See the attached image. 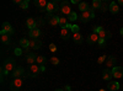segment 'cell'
<instances>
[{"label":"cell","instance_id":"ffe728a7","mask_svg":"<svg viewBox=\"0 0 123 91\" xmlns=\"http://www.w3.org/2000/svg\"><path fill=\"white\" fill-rule=\"evenodd\" d=\"M28 36L32 38V39H38V37L41 36V31L38 28H35V30H31L30 31V33H28Z\"/></svg>","mask_w":123,"mask_h":91},{"label":"cell","instance_id":"b9f144b4","mask_svg":"<svg viewBox=\"0 0 123 91\" xmlns=\"http://www.w3.org/2000/svg\"><path fill=\"white\" fill-rule=\"evenodd\" d=\"M14 3H15V4H17V5H20V4L22 3V0H14Z\"/></svg>","mask_w":123,"mask_h":91},{"label":"cell","instance_id":"5b68a950","mask_svg":"<svg viewBox=\"0 0 123 91\" xmlns=\"http://www.w3.org/2000/svg\"><path fill=\"white\" fill-rule=\"evenodd\" d=\"M60 12L63 14V15H67V16H69L71 12V7H70V4H69V1H62L60 3Z\"/></svg>","mask_w":123,"mask_h":91},{"label":"cell","instance_id":"484cf974","mask_svg":"<svg viewBox=\"0 0 123 91\" xmlns=\"http://www.w3.org/2000/svg\"><path fill=\"white\" fill-rule=\"evenodd\" d=\"M79 10L81 12H85V11H87V10H90V6H89V4L86 1H81L79 4Z\"/></svg>","mask_w":123,"mask_h":91},{"label":"cell","instance_id":"ab89813d","mask_svg":"<svg viewBox=\"0 0 123 91\" xmlns=\"http://www.w3.org/2000/svg\"><path fill=\"white\" fill-rule=\"evenodd\" d=\"M15 54H16V55H21V54H22V49H21V48H16V49H15Z\"/></svg>","mask_w":123,"mask_h":91},{"label":"cell","instance_id":"83f0119b","mask_svg":"<svg viewBox=\"0 0 123 91\" xmlns=\"http://www.w3.org/2000/svg\"><path fill=\"white\" fill-rule=\"evenodd\" d=\"M101 4H102L101 0H94V1H92V10H100Z\"/></svg>","mask_w":123,"mask_h":91},{"label":"cell","instance_id":"d4e9b609","mask_svg":"<svg viewBox=\"0 0 123 91\" xmlns=\"http://www.w3.org/2000/svg\"><path fill=\"white\" fill-rule=\"evenodd\" d=\"M20 47L21 48H24V49H27V48H30V41L27 38H21L20 39Z\"/></svg>","mask_w":123,"mask_h":91},{"label":"cell","instance_id":"4fadbf2b","mask_svg":"<svg viewBox=\"0 0 123 91\" xmlns=\"http://www.w3.org/2000/svg\"><path fill=\"white\" fill-rule=\"evenodd\" d=\"M1 31H4V32L7 33L9 36L14 35V30H12L11 25H10L9 22H4V24H3V30H1Z\"/></svg>","mask_w":123,"mask_h":91},{"label":"cell","instance_id":"ba28073f","mask_svg":"<svg viewBox=\"0 0 123 91\" xmlns=\"http://www.w3.org/2000/svg\"><path fill=\"white\" fill-rule=\"evenodd\" d=\"M33 4L38 7L39 11H47V6H48V3L46 0H35Z\"/></svg>","mask_w":123,"mask_h":91},{"label":"cell","instance_id":"277c9868","mask_svg":"<svg viewBox=\"0 0 123 91\" xmlns=\"http://www.w3.org/2000/svg\"><path fill=\"white\" fill-rule=\"evenodd\" d=\"M41 73V70H39V67L37 64H33V65H31L27 70V73H26V76H30V78H36L38 74Z\"/></svg>","mask_w":123,"mask_h":91},{"label":"cell","instance_id":"7c38bea8","mask_svg":"<svg viewBox=\"0 0 123 91\" xmlns=\"http://www.w3.org/2000/svg\"><path fill=\"white\" fill-rule=\"evenodd\" d=\"M116 62H117V59L113 55H110V57H107L105 63H106V67L107 68H115L116 67Z\"/></svg>","mask_w":123,"mask_h":91},{"label":"cell","instance_id":"44dd1931","mask_svg":"<svg viewBox=\"0 0 123 91\" xmlns=\"http://www.w3.org/2000/svg\"><path fill=\"white\" fill-rule=\"evenodd\" d=\"M110 11H111V14H113V15L118 14V12H119V5H118L117 3H111V5H110Z\"/></svg>","mask_w":123,"mask_h":91},{"label":"cell","instance_id":"e575fe53","mask_svg":"<svg viewBox=\"0 0 123 91\" xmlns=\"http://www.w3.org/2000/svg\"><path fill=\"white\" fill-rule=\"evenodd\" d=\"M102 30H104V27H102V26H95V27H94V33H97V35H98Z\"/></svg>","mask_w":123,"mask_h":91},{"label":"cell","instance_id":"60d3db41","mask_svg":"<svg viewBox=\"0 0 123 91\" xmlns=\"http://www.w3.org/2000/svg\"><path fill=\"white\" fill-rule=\"evenodd\" d=\"M39 70H41V72H44V70H46V67H44V65H39Z\"/></svg>","mask_w":123,"mask_h":91},{"label":"cell","instance_id":"e0dca14e","mask_svg":"<svg viewBox=\"0 0 123 91\" xmlns=\"http://www.w3.org/2000/svg\"><path fill=\"white\" fill-rule=\"evenodd\" d=\"M42 46V42L39 39H30V48L32 49H39Z\"/></svg>","mask_w":123,"mask_h":91},{"label":"cell","instance_id":"4dcf8cb0","mask_svg":"<svg viewBox=\"0 0 123 91\" xmlns=\"http://www.w3.org/2000/svg\"><path fill=\"white\" fill-rule=\"evenodd\" d=\"M76 18H78V15H76V12H74V11L68 16V20H69V21H75Z\"/></svg>","mask_w":123,"mask_h":91},{"label":"cell","instance_id":"3957f363","mask_svg":"<svg viewBox=\"0 0 123 91\" xmlns=\"http://www.w3.org/2000/svg\"><path fill=\"white\" fill-rule=\"evenodd\" d=\"M22 84H24V80L21 78H16L10 83V90L11 91H20L22 87Z\"/></svg>","mask_w":123,"mask_h":91},{"label":"cell","instance_id":"8fae6325","mask_svg":"<svg viewBox=\"0 0 123 91\" xmlns=\"http://www.w3.org/2000/svg\"><path fill=\"white\" fill-rule=\"evenodd\" d=\"M24 75H25V69H24L22 67H17L14 72H12L14 79H16V78H22Z\"/></svg>","mask_w":123,"mask_h":91},{"label":"cell","instance_id":"5bb4252c","mask_svg":"<svg viewBox=\"0 0 123 91\" xmlns=\"http://www.w3.org/2000/svg\"><path fill=\"white\" fill-rule=\"evenodd\" d=\"M112 78H113V75H112V70L111 69H104V72H102V79L106 80V81H110Z\"/></svg>","mask_w":123,"mask_h":91},{"label":"cell","instance_id":"1f68e13d","mask_svg":"<svg viewBox=\"0 0 123 91\" xmlns=\"http://www.w3.org/2000/svg\"><path fill=\"white\" fill-rule=\"evenodd\" d=\"M20 7H21L22 10H26L28 7V0H22V3L20 4Z\"/></svg>","mask_w":123,"mask_h":91},{"label":"cell","instance_id":"cb8c5ba5","mask_svg":"<svg viewBox=\"0 0 123 91\" xmlns=\"http://www.w3.org/2000/svg\"><path fill=\"white\" fill-rule=\"evenodd\" d=\"M73 38H74V42H75V43H78V44L83 43V41H84V37H83V35H81L80 32L74 33V35H73Z\"/></svg>","mask_w":123,"mask_h":91},{"label":"cell","instance_id":"74e56055","mask_svg":"<svg viewBox=\"0 0 123 91\" xmlns=\"http://www.w3.org/2000/svg\"><path fill=\"white\" fill-rule=\"evenodd\" d=\"M37 26H43L44 25V21H43V18L42 17H39V18H37Z\"/></svg>","mask_w":123,"mask_h":91},{"label":"cell","instance_id":"ee69618b","mask_svg":"<svg viewBox=\"0 0 123 91\" xmlns=\"http://www.w3.org/2000/svg\"><path fill=\"white\" fill-rule=\"evenodd\" d=\"M117 4H118V5H123V0H118Z\"/></svg>","mask_w":123,"mask_h":91},{"label":"cell","instance_id":"9c48e42d","mask_svg":"<svg viewBox=\"0 0 123 91\" xmlns=\"http://www.w3.org/2000/svg\"><path fill=\"white\" fill-rule=\"evenodd\" d=\"M112 75L116 79H121L123 78V67H115L112 68Z\"/></svg>","mask_w":123,"mask_h":91},{"label":"cell","instance_id":"f546056e","mask_svg":"<svg viewBox=\"0 0 123 91\" xmlns=\"http://www.w3.org/2000/svg\"><path fill=\"white\" fill-rule=\"evenodd\" d=\"M36 63L39 64V65H44V63H46V58H44L43 55H38V57H37V60H36Z\"/></svg>","mask_w":123,"mask_h":91},{"label":"cell","instance_id":"d6986e66","mask_svg":"<svg viewBox=\"0 0 123 91\" xmlns=\"http://www.w3.org/2000/svg\"><path fill=\"white\" fill-rule=\"evenodd\" d=\"M0 38H1L3 44H9L10 43V36L7 33H5L4 31H0Z\"/></svg>","mask_w":123,"mask_h":91},{"label":"cell","instance_id":"9a60e30c","mask_svg":"<svg viewBox=\"0 0 123 91\" xmlns=\"http://www.w3.org/2000/svg\"><path fill=\"white\" fill-rule=\"evenodd\" d=\"M60 37L62 39H64V41H68V39L70 38V30L69 28H62L60 30Z\"/></svg>","mask_w":123,"mask_h":91},{"label":"cell","instance_id":"30bf717a","mask_svg":"<svg viewBox=\"0 0 123 91\" xmlns=\"http://www.w3.org/2000/svg\"><path fill=\"white\" fill-rule=\"evenodd\" d=\"M98 39H100V37H98L97 33H91V35L87 36L86 42H87L89 44H95V43H98Z\"/></svg>","mask_w":123,"mask_h":91},{"label":"cell","instance_id":"8d00e7d4","mask_svg":"<svg viewBox=\"0 0 123 91\" xmlns=\"http://www.w3.org/2000/svg\"><path fill=\"white\" fill-rule=\"evenodd\" d=\"M79 30H80V28H79L78 25H73V26H71V30H70V31L73 32V33H78V32H79Z\"/></svg>","mask_w":123,"mask_h":91},{"label":"cell","instance_id":"603a6c76","mask_svg":"<svg viewBox=\"0 0 123 91\" xmlns=\"http://www.w3.org/2000/svg\"><path fill=\"white\" fill-rule=\"evenodd\" d=\"M111 36H112V35H111V32H110V31H107V30H105V28L102 30V31H101L100 33H98V37H100V38H102V39H108Z\"/></svg>","mask_w":123,"mask_h":91},{"label":"cell","instance_id":"2e32d148","mask_svg":"<svg viewBox=\"0 0 123 91\" xmlns=\"http://www.w3.org/2000/svg\"><path fill=\"white\" fill-rule=\"evenodd\" d=\"M26 26L30 28V31H31V30L37 28V22H36V20H35V18H32V17L27 18V20H26Z\"/></svg>","mask_w":123,"mask_h":91},{"label":"cell","instance_id":"8992f818","mask_svg":"<svg viewBox=\"0 0 123 91\" xmlns=\"http://www.w3.org/2000/svg\"><path fill=\"white\" fill-rule=\"evenodd\" d=\"M46 20L48 21V24H49L50 26H58V25H59V20H60V17H58L57 15L47 14V15H46Z\"/></svg>","mask_w":123,"mask_h":91},{"label":"cell","instance_id":"f35d334b","mask_svg":"<svg viewBox=\"0 0 123 91\" xmlns=\"http://www.w3.org/2000/svg\"><path fill=\"white\" fill-rule=\"evenodd\" d=\"M49 50H50V52H55V50H57V46L54 43H50L49 44Z\"/></svg>","mask_w":123,"mask_h":91},{"label":"cell","instance_id":"836d02e7","mask_svg":"<svg viewBox=\"0 0 123 91\" xmlns=\"http://www.w3.org/2000/svg\"><path fill=\"white\" fill-rule=\"evenodd\" d=\"M50 63H52L53 65H58L59 64V59L57 57H52V58H50Z\"/></svg>","mask_w":123,"mask_h":91},{"label":"cell","instance_id":"7a4b0ae2","mask_svg":"<svg viewBox=\"0 0 123 91\" xmlns=\"http://www.w3.org/2000/svg\"><path fill=\"white\" fill-rule=\"evenodd\" d=\"M3 68L5 70H7V72H14V70L16 69V63H15V60L12 58H7L4 60V63H3Z\"/></svg>","mask_w":123,"mask_h":91},{"label":"cell","instance_id":"7bdbcfd3","mask_svg":"<svg viewBox=\"0 0 123 91\" xmlns=\"http://www.w3.org/2000/svg\"><path fill=\"white\" fill-rule=\"evenodd\" d=\"M64 90H65V91H71L70 86H65V87H64Z\"/></svg>","mask_w":123,"mask_h":91},{"label":"cell","instance_id":"d6a6232c","mask_svg":"<svg viewBox=\"0 0 123 91\" xmlns=\"http://www.w3.org/2000/svg\"><path fill=\"white\" fill-rule=\"evenodd\" d=\"M97 44L100 46V48H105V47H106V39H102V38H100Z\"/></svg>","mask_w":123,"mask_h":91},{"label":"cell","instance_id":"d590c367","mask_svg":"<svg viewBox=\"0 0 123 91\" xmlns=\"http://www.w3.org/2000/svg\"><path fill=\"white\" fill-rule=\"evenodd\" d=\"M106 59H107L106 55H101V57L97 59V63H98V64H102V63H105V62H106Z\"/></svg>","mask_w":123,"mask_h":91},{"label":"cell","instance_id":"f1b7e54d","mask_svg":"<svg viewBox=\"0 0 123 91\" xmlns=\"http://www.w3.org/2000/svg\"><path fill=\"white\" fill-rule=\"evenodd\" d=\"M59 26H60L62 28H65V27L68 26V20H67L65 17H60V20H59Z\"/></svg>","mask_w":123,"mask_h":91},{"label":"cell","instance_id":"6da1fadb","mask_svg":"<svg viewBox=\"0 0 123 91\" xmlns=\"http://www.w3.org/2000/svg\"><path fill=\"white\" fill-rule=\"evenodd\" d=\"M94 17H95V12H94V10H92V9L87 10V11H85V12H81V15L79 16L80 21H81V22H84V24L89 22L90 20H91V18H94Z\"/></svg>","mask_w":123,"mask_h":91},{"label":"cell","instance_id":"bcb514c9","mask_svg":"<svg viewBox=\"0 0 123 91\" xmlns=\"http://www.w3.org/2000/svg\"><path fill=\"white\" fill-rule=\"evenodd\" d=\"M121 35H122V36H123V27H122V28H121Z\"/></svg>","mask_w":123,"mask_h":91},{"label":"cell","instance_id":"7dc6e473","mask_svg":"<svg viewBox=\"0 0 123 91\" xmlns=\"http://www.w3.org/2000/svg\"><path fill=\"white\" fill-rule=\"evenodd\" d=\"M100 91H106V90H104V89H101V90H100Z\"/></svg>","mask_w":123,"mask_h":91},{"label":"cell","instance_id":"f6af8a7d","mask_svg":"<svg viewBox=\"0 0 123 91\" xmlns=\"http://www.w3.org/2000/svg\"><path fill=\"white\" fill-rule=\"evenodd\" d=\"M55 91H65V90H64V89H57Z\"/></svg>","mask_w":123,"mask_h":91},{"label":"cell","instance_id":"7402d4cb","mask_svg":"<svg viewBox=\"0 0 123 91\" xmlns=\"http://www.w3.org/2000/svg\"><path fill=\"white\" fill-rule=\"evenodd\" d=\"M107 89L111 91H117V90H119V84L117 81H110L107 85Z\"/></svg>","mask_w":123,"mask_h":91},{"label":"cell","instance_id":"4316f807","mask_svg":"<svg viewBox=\"0 0 123 91\" xmlns=\"http://www.w3.org/2000/svg\"><path fill=\"white\" fill-rule=\"evenodd\" d=\"M110 5H111V3H108V1H102L101 7H100V11L105 12V11H107V10H110Z\"/></svg>","mask_w":123,"mask_h":91},{"label":"cell","instance_id":"ac0fdd59","mask_svg":"<svg viewBox=\"0 0 123 91\" xmlns=\"http://www.w3.org/2000/svg\"><path fill=\"white\" fill-rule=\"evenodd\" d=\"M25 60H26V63L31 67V65H33V63L37 60V57H36L33 53H30V54L26 55V59H25Z\"/></svg>","mask_w":123,"mask_h":91},{"label":"cell","instance_id":"52a82bcc","mask_svg":"<svg viewBox=\"0 0 123 91\" xmlns=\"http://www.w3.org/2000/svg\"><path fill=\"white\" fill-rule=\"evenodd\" d=\"M58 10H60L58 1H49L48 3V6H47V12L48 14H52L54 11H58Z\"/></svg>","mask_w":123,"mask_h":91}]
</instances>
